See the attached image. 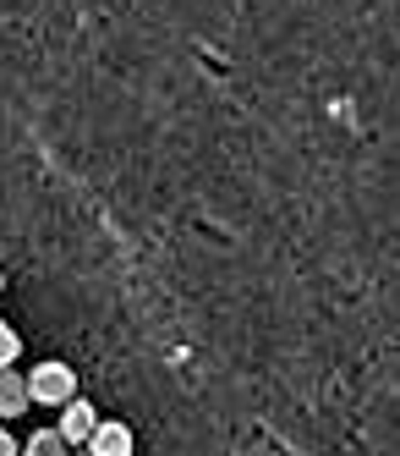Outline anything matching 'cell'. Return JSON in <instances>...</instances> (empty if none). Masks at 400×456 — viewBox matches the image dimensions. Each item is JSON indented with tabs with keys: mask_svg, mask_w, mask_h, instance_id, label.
<instances>
[{
	"mask_svg": "<svg viewBox=\"0 0 400 456\" xmlns=\"http://www.w3.org/2000/svg\"><path fill=\"white\" fill-rule=\"evenodd\" d=\"M72 456H93V451H88V445H72Z\"/></svg>",
	"mask_w": 400,
	"mask_h": 456,
	"instance_id": "8",
	"label": "cell"
},
{
	"mask_svg": "<svg viewBox=\"0 0 400 456\" xmlns=\"http://www.w3.org/2000/svg\"><path fill=\"white\" fill-rule=\"evenodd\" d=\"M0 456H22V445L12 440V429H0Z\"/></svg>",
	"mask_w": 400,
	"mask_h": 456,
	"instance_id": "7",
	"label": "cell"
},
{
	"mask_svg": "<svg viewBox=\"0 0 400 456\" xmlns=\"http://www.w3.org/2000/svg\"><path fill=\"white\" fill-rule=\"evenodd\" d=\"M17 357H22V336L12 330V324H6V319H0V369H12V363H17Z\"/></svg>",
	"mask_w": 400,
	"mask_h": 456,
	"instance_id": "6",
	"label": "cell"
},
{
	"mask_svg": "<svg viewBox=\"0 0 400 456\" xmlns=\"http://www.w3.org/2000/svg\"><path fill=\"white\" fill-rule=\"evenodd\" d=\"M132 445H138V440H132V429H126L121 418H99V429L88 440L93 456H132Z\"/></svg>",
	"mask_w": 400,
	"mask_h": 456,
	"instance_id": "3",
	"label": "cell"
},
{
	"mask_svg": "<svg viewBox=\"0 0 400 456\" xmlns=\"http://www.w3.org/2000/svg\"><path fill=\"white\" fill-rule=\"evenodd\" d=\"M0 286H6V281H0Z\"/></svg>",
	"mask_w": 400,
	"mask_h": 456,
	"instance_id": "9",
	"label": "cell"
},
{
	"mask_svg": "<svg viewBox=\"0 0 400 456\" xmlns=\"http://www.w3.org/2000/svg\"><path fill=\"white\" fill-rule=\"evenodd\" d=\"M28 390H33V402H39V407H66V402L77 396V369L60 363V357H44V363H33Z\"/></svg>",
	"mask_w": 400,
	"mask_h": 456,
	"instance_id": "1",
	"label": "cell"
},
{
	"mask_svg": "<svg viewBox=\"0 0 400 456\" xmlns=\"http://www.w3.org/2000/svg\"><path fill=\"white\" fill-rule=\"evenodd\" d=\"M55 429L66 435V445H88V440H93V429H99V412H93L83 396H72V402L60 407V423H55Z\"/></svg>",
	"mask_w": 400,
	"mask_h": 456,
	"instance_id": "2",
	"label": "cell"
},
{
	"mask_svg": "<svg viewBox=\"0 0 400 456\" xmlns=\"http://www.w3.org/2000/svg\"><path fill=\"white\" fill-rule=\"evenodd\" d=\"M22 456H72V445H66L60 429H33V435L22 440Z\"/></svg>",
	"mask_w": 400,
	"mask_h": 456,
	"instance_id": "5",
	"label": "cell"
},
{
	"mask_svg": "<svg viewBox=\"0 0 400 456\" xmlns=\"http://www.w3.org/2000/svg\"><path fill=\"white\" fill-rule=\"evenodd\" d=\"M28 407H33L28 374H17V369H0V418H22Z\"/></svg>",
	"mask_w": 400,
	"mask_h": 456,
	"instance_id": "4",
	"label": "cell"
}]
</instances>
